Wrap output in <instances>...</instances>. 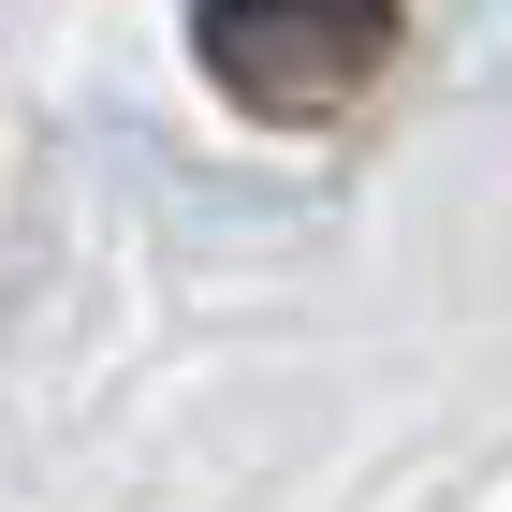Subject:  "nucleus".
Here are the masks:
<instances>
[{"label":"nucleus","mask_w":512,"mask_h":512,"mask_svg":"<svg viewBox=\"0 0 512 512\" xmlns=\"http://www.w3.org/2000/svg\"><path fill=\"white\" fill-rule=\"evenodd\" d=\"M395 0H191V59L264 132H322L395 74Z\"/></svg>","instance_id":"obj_1"}]
</instances>
